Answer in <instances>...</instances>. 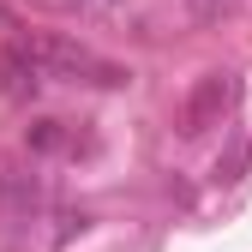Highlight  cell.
Wrapping results in <instances>:
<instances>
[{
    "mask_svg": "<svg viewBox=\"0 0 252 252\" xmlns=\"http://www.w3.org/2000/svg\"><path fill=\"white\" fill-rule=\"evenodd\" d=\"M246 162H252V150H246V138H228V150L216 156V168H210V174H216V186H234V180L246 174Z\"/></svg>",
    "mask_w": 252,
    "mask_h": 252,
    "instance_id": "5b68a950",
    "label": "cell"
},
{
    "mask_svg": "<svg viewBox=\"0 0 252 252\" xmlns=\"http://www.w3.org/2000/svg\"><path fill=\"white\" fill-rule=\"evenodd\" d=\"M234 96H240V78H234V72H204V78L192 84V96H186V108H180V132H186V138H204L210 126L228 120Z\"/></svg>",
    "mask_w": 252,
    "mask_h": 252,
    "instance_id": "7a4b0ae2",
    "label": "cell"
},
{
    "mask_svg": "<svg viewBox=\"0 0 252 252\" xmlns=\"http://www.w3.org/2000/svg\"><path fill=\"white\" fill-rule=\"evenodd\" d=\"M30 54H36V66H42L48 78H60V84H102V90L126 84L120 66H108L102 54H90V48L72 42V36H30Z\"/></svg>",
    "mask_w": 252,
    "mask_h": 252,
    "instance_id": "6da1fadb",
    "label": "cell"
},
{
    "mask_svg": "<svg viewBox=\"0 0 252 252\" xmlns=\"http://www.w3.org/2000/svg\"><path fill=\"white\" fill-rule=\"evenodd\" d=\"M24 144L36 150V156H66V150H78V132H72L66 120H30Z\"/></svg>",
    "mask_w": 252,
    "mask_h": 252,
    "instance_id": "277c9868",
    "label": "cell"
},
{
    "mask_svg": "<svg viewBox=\"0 0 252 252\" xmlns=\"http://www.w3.org/2000/svg\"><path fill=\"white\" fill-rule=\"evenodd\" d=\"M72 6H78V12H96V18H102V12H114V6H126V0H72Z\"/></svg>",
    "mask_w": 252,
    "mask_h": 252,
    "instance_id": "8992f818",
    "label": "cell"
},
{
    "mask_svg": "<svg viewBox=\"0 0 252 252\" xmlns=\"http://www.w3.org/2000/svg\"><path fill=\"white\" fill-rule=\"evenodd\" d=\"M42 84H48V72L36 66L30 42H18V48H6V54H0V96H6V102H30Z\"/></svg>",
    "mask_w": 252,
    "mask_h": 252,
    "instance_id": "3957f363",
    "label": "cell"
}]
</instances>
